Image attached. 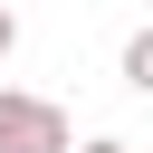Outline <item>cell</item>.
I'll return each instance as SVG.
<instances>
[{
  "label": "cell",
  "instance_id": "4",
  "mask_svg": "<svg viewBox=\"0 0 153 153\" xmlns=\"http://www.w3.org/2000/svg\"><path fill=\"white\" fill-rule=\"evenodd\" d=\"M76 153H124V143H115V134H96V143H76Z\"/></svg>",
  "mask_w": 153,
  "mask_h": 153
},
{
  "label": "cell",
  "instance_id": "1",
  "mask_svg": "<svg viewBox=\"0 0 153 153\" xmlns=\"http://www.w3.org/2000/svg\"><path fill=\"white\" fill-rule=\"evenodd\" d=\"M0 153H76V124H67L48 96L0 86Z\"/></svg>",
  "mask_w": 153,
  "mask_h": 153
},
{
  "label": "cell",
  "instance_id": "3",
  "mask_svg": "<svg viewBox=\"0 0 153 153\" xmlns=\"http://www.w3.org/2000/svg\"><path fill=\"white\" fill-rule=\"evenodd\" d=\"M10 48H19V10L0 0V57H10Z\"/></svg>",
  "mask_w": 153,
  "mask_h": 153
},
{
  "label": "cell",
  "instance_id": "2",
  "mask_svg": "<svg viewBox=\"0 0 153 153\" xmlns=\"http://www.w3.org/2000/svg\"><path fill=\"white\" fill-rule=\"evenodd\" d=\"M124 86H134V96H153V29H134V38H124Z\"/></svg>",
  "mask_w": 153,
  "mask_h": 153
}]
</instances>
